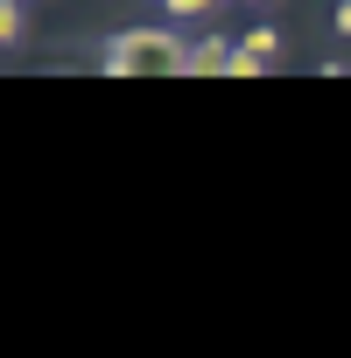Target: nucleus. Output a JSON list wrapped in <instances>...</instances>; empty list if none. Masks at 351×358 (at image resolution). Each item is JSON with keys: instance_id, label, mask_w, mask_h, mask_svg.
I'll return each mask as SVG.
<instances>
[{"instance_id": "1", "label": "nucleus", "mask_w": 351, "mask_h": 358, "mask_svg": "<svg viewBox=\"0 0 351 358\" xmlns=\"http://www.w3.org/2000/svg\"><path fill=\"white\" fill-rule=\"evenodd\" d=\"M106 71L120 78H155V71H190V50L176 43L169 29H127L106 43Z\"/></svg>"}, {"instance_id": "2", "label": "nucleus", "mask_w": 351, "mask_h": 358, "mask_svg": "<svg viewBox=\"0 0 351 358\" xmlns=\"http://www.w3.org/2000/svg\"><path fill=\"white\" fill-rule=\"evenodd\" d=\"M267 64H281V29H253L232 57V78H260Z\"/></svg>"}, {"instance_id": "3", "label": "nucleus", "mask_w": 351, "mask_h": 358, "mask_svg": "<svg viewBox=\"0 0 351 358\" xmlns=\"http://www.w3.org/2000/svg\"><path fill=\"white\" fill-rule=\"evenodd\" d=\"M232 57H239V43L204 36V43H190V78H218V71H232Z\"/></svg>"}, {"instance_id": "4", "label": "nucleus", "mask_w": 351, "mask_h": 358, "mask_svg": "<svg viewBox=\"0 0 351 358\" xmlns=\"http://www.w3.org/2000/svg\"><path fill=\"white\" fill-rule=\"evenodd\" d=\"M22 36V0H0V43Z\"/></svg>"}, {"instance_id": "5", "label": "nucleus", "mask_w": 351, "mask_h": 358, "mask_svg": "<svg viewBox=\"0 0 351 358\" xmlns=\"http://www.w3.org/2000/svg\"><path fill=\"white\" fill-rule=\"evenodd\" d=\"M204 8H218V0H169V15H204Z\"/></svg>"}, {"instance_id": "6", "label": "nucleus", "mask_w": 351, "mask_h": 358, "mask_svg": "<svg viewBox=\"0 0 351 358\" xmlns=\"http://www.w3.org/2000/svg\"><path fill=\"white\" fill-rule=\"evenodd\" d=\"M337 29H344V36H351V0H337Z\"/></svg>"}, {"instance_id": "7", "label": "nucleus", "mask_w": 351, "mask_h": 358, "mask_svg": "<svg viewBox=\"0 0 351 358\" xmlns=\"http://www.w3.org/2000/svg\"><path fill=\"white\" fill-rule=\"evenodd\" d=\"M246 8H267V0H246Z\"/></svg>"}]
</instances>
